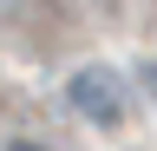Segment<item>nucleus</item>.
Wrapping results in <instances>:
<instances>
[{
    "label": "nucleus",
    "mask_w": 157,
    "mask_h": 151,
    "mask_svg": "<svg viewBox=\"0 0 157 151\" xmlns=\"http://www.w3.org/2000/svg\"><path fill=\"white\" fill-rule=\"evenodd\" d=\"M66 99H72V112L85 125H124L131 92H124V79H118L111 66H78L72 79H66Z\"/></svg>",
    "instance_id": "obj_1"
},
{
    "label": "nucleus",
    "mask_w": 157,
    "mask_h": 151,
    "mask_svg": "<svg viewBox=\"0 0 157 151\" xmlns=\"http://www.w3.org/2000/svg\"><path fill=\"white\" fill-rule=\"evenodd\" d=\"M7 151H46V145H33V138H13V145H7Z\"/></svg>",
    "instance_id": "obj_2"
},
{
    "label": "nucleus",
    "mask_w": 157,
    "mask_h": 151,
    "mask_svg": "<svg viewBox=\"0 0 157 151\" xmlns=\"http://www.w3.org/2000/svg\"><path fill=\"white\" fill-rule=\"evenodd\" d=\"M144 85H151V99H157V66H144Z\"/></svg>",
    "instance_id": "obj_3"
},
{
    "label": "nucleus",
    "mask_w": 157,
    "mask_h": 151,
    "mask_svg": "<svg viewBox=\"0 0 157 151\" xmlns=\"http://www.w3.org/2000/svg\"><path fill=\"white\" fill-rule=\"evenodd\" d=\"M7 13H20V0H0V20H7Z\"/></svg>",
    "instance_id": "obj_4"
}]
</instances>
